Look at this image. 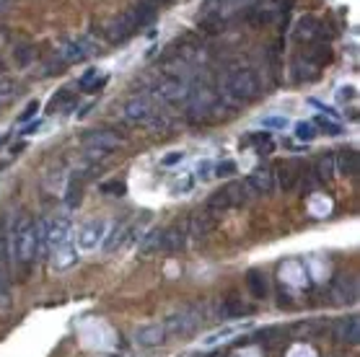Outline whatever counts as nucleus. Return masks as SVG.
I'll return each mask as SVG.
<instances>
[{
    "label": "nucleus",
    "instance_id": "e433bc0d",
    "mask_svg": "<svg viewBox=\"0 0 360 357\" xmlns=\"http://www.w3.org/2000/svg\"><path fill=\"white\" fill-rule=\"evenodd\" d=\"M182 158H185V153H182V150H171V153H166V156H164L161 166H176V164H182Z\"/></svg>",
    "mask_w": 360,
    "mask_h": 357
},
{
    "label": "nucleus",
    "instance_id": "9d476101",
    "mask_svg": "<svg viewBox=\"0 0 360 357\" xmlns=\"http://www.w3.org/2000/svg\"><path fill=\"white\" fill-rule=\"evenodd\" d=\"M166 339L169 334L164 324H146V326H140V329L132 334V342H135L138 347H158V344H164Z\"/></svg>",
    "mask_w": 360,
    "mask_h": 357
},
{
    "label": "nucleus",
    "instance_id": "5701e85b",
    "mask_svg": "<svg viewBox=\"0 0 360 357\" xmlns=\"http://www.w3.org/2000/svg\"><path fill=\"white\" fill-rule=\"evenodd\" d=\"M334 171H337V168H334V156L332 153H329V156L324 153V156L316 161V179H319V182H332Z\"/></svg>",
    "mask_w": 360,
    "mask_h": 357
},
{
    "label": "nucleus",
    "instance_id": "58836bf2",
    "mask_svg": "<svg viewBox=\"0 0 360 357\" xmlns=\"http://www.w3.org/2000/svg\"><path fill=\"white\" fill-rule=\"evenodd\" d=\"M233 171H236V166H233L231 161H228V164H221L218 168H215V174L218 176H231Z\"/></svg>",
    "mask_w": 360,
    "mask_h": 357
},
{
    "label": "nucleus",
    "instance_id": "f03ea898",
    "mask_svg": "<svg viewBox=\"0 0 360 357\" xmlns=\"http://www.w3.org/2000/svg\"><path fill=\"white\" fill-rule=\"evenodd\" d=\"M257 91H259L257 75L251 73V70H244V68H241V70H233V73L226 78V83H223V101H226L231 109H236V106L254 99Z\"/></svg>",
    "mask_w": 360,
    "mask_h": 357
},
{
    "label": "nucleus",
    "instance_id": "4be33fe9",
    "mask_svg": "<svg viewBox=\"0 0 360 357\" xmlns=\"http://www.w3.org/2000/svg\"><path fill=\"white\" fill-rule=\"evenodd\" d=\"M52 257H55V262H52L55 269H68V267L75 264V248L70 246V244H65V246L52 251Z\"/></svg>",
    "mask_w": 360,
    "mask_h": 357
},
{
    "label": "nucleus",
    "instance_id": "4468645a",
    "mask_svg": "<svg viewBox=\"0 0 360 357\" xmlns=\"http://www.w3.org/2000/svg\"><path fill=\"white\" fill-rule=\"evenodd\" d=\"M55 57L65 65V68H68V65H73V63H81V60L86 57V52H84V47H81L78 39H63L55 49Z\"/></svg>",
    "mask_w": 360,
    "mask_h": 357
},
{
    "label": "nucleus",
    "instance_id": "1a4fd4ad",
    "mask_svg": "<svg viewBox=\"0 0 360 357\" xmlns=\"http://www.w3.org/2000/svg\"><path fill=\"white\" fill-rule=\"evenodd\" d=\"M135 31H138V29H135V24L130 21L127 13H120L117 19H111L109 24H107V29H104L107 42H111V45H122V42H127Z\"/></svg>",
    "mask_w": 360,
    "mask_h": 357
},
{
    "label": "nucleus",
    "instance_id": "37998d69",
    "mask_svg": "<svg viewBox=\"0 0 360 357\" xmlns=\"http://www.w3.org/2000/svg\"><path fill=\"white\" fill-rule=\"evenodd\" d=\"M0 145H3V138H0Z\"/></svg>",
    "mask_w": 360,
    "mask_h": 357
},
{
    "label": "nucleus",
    "instance_id": "c9c22d12",
    "mask_svg": "<svg viewBox=\"0 0 360 357\" xmlns=\"http://www.w3.org/2000/svg\"><path fill=\"white\" fill-rule=\"evenodd\" d=\"M37 111H39V101H29V104H26V109L21 111L19 122H31V119L37 117Z\"/></svg>",
    "mask_w": 360,
    "mask_h": 357
},
{
    "label": "nucleus",
    "instance_id": "423d86ee",
    "mask_svg": "<svg viewBox=\"0 0 360 357\" xmlns=\"http://www.w3.org/2000/svg\"><path fill=\"white\" fill-rule=\"evenodd\" d=\"M187 93H189V86H187L182 78H174V75L161 78V81L156 83V88H153V96H156V101H161V104H179V101L187 99Z\"/></svg>",
    "mask_w": 360,
    "mask_h": 357
},
{
    "label": "nucleus",
    "instance_id": "393cba45",
    "mask_svg": "<svg viewBox=\"0 0 360 357\" xmlns=\"http://www.w3.org/2000/svg\"><path fill=\"white\" fill-rule=\"evenodd\" d=\"M99 75H102V73H99L96 68H88V70L78 78V88H81V91H96V88L107 81V78H99Z\"/></svg>",
    "mask_w": 360,
    "mask_h": 357
},
{
    "label": "nucleus",
    "instance_id": "cd10ccee",
    "mask_svg": "<svg viewBox=\"0 0 360 357\" xmlns=\"http://www.w3.org/2000/svg\"><path fill=\"white\" fill-rule=\"evenodd\" d=\"M81 182H78V179H73V182L68 184V192H65V205H68V207H70V210H73V207H78V205H81Z\"/></svg>",
    "mask_w": 360,
    "mask_h": 357
},
{
    "label": "nucleus",
    "instance_id": "20e7f679",
    "mask_svg": "<svg viewBox=\"0 0 360 357\" xmlns=\"http://www.w3.org/2000/svg\"><path fill=\"white\" fill-rule=\"evenodd\" d=\"M120 145H122V135L114 132V129H93V132H88L84 138L86 153L91 158L109 156V153H114Z\"/></svg>",
    "mask_w": 360,
    "mask_h": 357
},
{
    "label": "nucleus",
    "instance_id": "aec40b11",
    "mask_svg": "<svg viewBox=\"0 0 360 357\" xmlns=\"http://www.w3.org/2000/svg\"><path fill=\"white\" fill-rule=\"evenodd\" d=\"M334 168L345 176L358 174V153L355 150H340V158H334Z\"/></svg>",
    "mask_w": 360,
    "mask_h": 357
},
{
    "label": "nucleus",
    "instance_id": "ea45409f",
    "mask_svg": "<svg viewBox=\"0 0 360 357\" xmlns=\"http://www.w3.org/2000/svg\"><path fill=\"white\" fill-rule=\"evenodd\" d=\"M319 125H322V129L324 132H329V135H337V132H340V127L332 125V122H327V119H319Z\"/></svg>",
    "mask_w": 360,
    "mask_h": 357
},
{
    "label": "nucleus",
    "instance_id": "79ce46f5",
    "mask_svg": "<svg viewBox=\"0 0 360 357\" xmlns=\"http://www.w3.org/2000/svg\"><path fill=\"white\" fill-rule=\"evenodd\" d=\"M8 6H10V0H0V13H6V10H8Z\"/></svg>",
    "mask_w": 360,
    "mask_h": 357
},
{
    "label": "nucleus",
    "instance_id": "6e6552de",
    "mask_svg": "<svg viewBox=\"0 0 360 357\" xmlns=\"http://www.w3.org/2000/svg\"><path fill=\"white\" fill-rule=\"evenodd\" d=\"M187 233L192 238H205V236H210L212 230L218 228V212H212V210H200V212H194L192 218L187 220Z\"/></svg>",
    "mask_w": 360,
    "mask_h": 357
},
{
    "label": "nucleus",
    "instance_id": "39448f33",
    "mask_svg": "<svg viewBox=\"0 0 360 357\" xmlns=\"http://www.w3.org/2000/svg\"><path fill=\"white\" fill-rule=\"evenodd\" d=\"M109 223L107 220H88L78 228V238H75V246L81 251H93V248L102 246V241L107 238Z\"/></svg>",
    "mask_w": 360,
    "mask_h": 357
},
{
    "label": "nucleus",
    "instance_id": "a878e982",
    "mask_svg": "<svg viewBox=\"0 0 360 357\" xmlns=\"http://www.w3.org/2000/svg\"><path fill=\"white\" fill-rule=\"evenodd\" d=\"M249 290L254 298H265L267 295V277L262 275V272H249Z\"/></svg>",
    "mask_w": 360,
    "mask_h": 357
},
{
    "label": "nucleus",
    "instance_id": "c756f323",
    "mask_svg": "<svg viewBox=\"0 0 360 357\" xmlns=\"http://www.w3.org/2000/svg\"><path fill=\"white\" fill-rule=\"evenodd\" d=\"M275 19V10L272 8H259V10H254V13H251L249 16V21L251 24H254V26H262V24H269V21Z\"/></svg>",
    "mask_w": 360,
    "mask_h": 357
},
{
    "label": "nucleus",
    "instance_id": "7ed1b4c3",
    "mask_svg": "<svg viewBox=\"0 0 360 357\" xmlns=\"http://www.w3.org/2000/svg\"><path fill=\"white\" fill-rule=\"evenodd\" d=\"M205 319V306L203 303H189L185 306L182 311H176L174 316H169L164 321V326H166V334L169 337H187V334H192Z\"/></svg>",
    "mask_w": 360,
    "mask_h": 357
},
{
    "label": "nucleus",
    "instance_id": "412c9836",
    "mask_svg": "<svg viewBox=\"0 0 360 357\" xmlns=\"http://www.w3.org/2000/svg\"><path fill=\"white\" fill-rule=\"evenodd\" d=\"M161 230L164 228H153L148 233V236L140 241V257H150V254H156V251H161Z\"/></svg>",
    "mask_w": 360,
    "mask_h": 357
},
{
    "label": "nucleus",
    "instance_id": "0eeeda50",
    "mask_svg": "<svg viewBox=\"0 0 360 357\" xmlns=\"http://www.w3.org/2000/svg\"><path fill=\"white\" fill-rule=\"evenodd\" d=\"M70 238V220L60 215V218H52L49 223H45V244L49 251L65 246Z\"/></svg>",
    "mask_w": 360,
    "mask_h": 357
},
{
    "label": "nucleus",
    "instance_id": "7c9ffc66",
    "mask_svg": "<svg viewBox=\"0 0 360 357\" xmlns=\"http://www.w3.org/2000/svg\"><path fill=\"white\" fill-rule=\"evenodd\" d=\"M127 192V187H125V182H104L102 184V194H114V197H122V194Z\"/></svg>",
    "mask_w": 360,
    "mask_h": 357
},
{
    "label": "nucleus",
    "instance_id": "f3484780",
    "mask_svg": "<svg viewBox=\"0 0 360 357\" xmlns=\"http://www.w3.org/2000/svg\"><path fill=\"white\" fill-rule=\"evenodd\" d=\"M324 37L322 24L314 19V16H306L296 24V39L298 42H319Z\"/></svg>",
    "mask_w": 360,
    "mask_h": 357
},
{
    "label": "nucleus",
    "instance_id": "4c0bfd02",
    "mask_svg": "<svg viewBox=\"0 0 360 357\" xmlns=\"http://www.w3.org/2000/svg\"><path fill=\"white\" fill-rule=\"evenodd\" d=\"M265 127H272V129H283L288 125L285 117H265V122H262Z\"/></svg>",
    "mask_w": 360,
    "mask_h": 357
},
{
    "label": "nucleus",
    "instance_id": "c85d7f7f",
    "mask_svg": "<svg viewBox=\"0 0 360 357\" xmlns=\"http://www.w3.org/2000/svg\"><path fill=\"white\" fill-rule=\"evenodd\" d=\"M13 99H16V83L10 78H0V106H6Z\"/></svg>",
    "mask_w": 360,
    "mask_h": 357
},
{
    "label": "nucleus",
    "instance_id": "dca6fc26",
    "mask_svg": "<svg viewBox=\"0 0 360 357\" xmlns=\"http://www.w3.org/2000/svg\"><path fill=\"white\" fill-rule=\"evenodd\" d=\"M358 334H360V324L355 316L334 324V339H337L340 344H358Z\"/></svg>",
    "mask_w": 360,
    "mask_h": 357
},
{
    "label": "nucleus",
    "instance_id": "ddd939ff",
    "mask_svg": "<svg viewBox=\"0 0 360 357\" xmlns=\"http://www.w3.org/2000/svg\"><path fill=\"white\" fill-rule=\"evenodd\" d=\"M223 192H226V197H228V202H231V207L246 205V202H251L254 197H257L246 179H244V182H228L226 187H223Z\"/></svg>",
    "mask_w": 360,
    "mask_h": 357
},
{
    "label": "nucleus",
    "instance_id": "2eb2a0df",
    "mask_svg": "<svg viewBox=\"0 0 360 357\" xmlns=\"http://www.w3.org/2000/svg\"><path fill=\"white\" fill-rule=\"evenodd\" d=\"M156 10L158 8L153 6V3H148V0H138V3H135L130 10H125V13H127L130 21L135 24V29H143V26H148L150 21L156 19Z\"/></svg>",
    "mask_w": 360,
    "mask_h": 357
},
{
    "label": "nucleus",
    "instance_id": "2f4dec72",
    "mask_svg": "<svg viewBox=\"0 0 360 357\" xmlns=\"http://www.w3.org/2000/svg\"><path fill=\"white\" fill-rule=\"evenodd\" d=\"M275 176H280V184H283V189H293V184H296V168L293 166H285L280 174H275Z\"/></svg>",
    "mask_w": 360,
    "mask_h": 357
},
{
    "label": "nucleus",
    "instance_id": "72a5a7b5",
    "mask_svg": "<svg viewBox=\"0 0 360 357\" xmlns=\"http://www.w3.org/2000/svg\"><path fill=\"white\" fill-rule=\"evenodd\" d=\"M296 138L298 140H314L316 138V127H314V125H306V122H301V125H296Z\"/></svg>",
    "mask_w": 360,
    "mask_h": 357
},
{
    "label": "nucleus",
    "instance_id": "a19ab883",
    "mask_svg": "<svg viewBox=\"0 0 360 357\" xmlns=\"http://www.w3.org/2000/svg\"><path fill=\"white\" fill-rule=\"evenodd\" d=\"M352 96H355V88H340V96H337V99L347 101V99H352Z\"/></svg>",
    "mask_w": 360,
    "mask_h": 357
},
{
    "label": "nucleus",
    "instance_id": "f704fd0d",
    "mask_svg": "<svg viewBox=\"0 0 360 357\" xmlns=\"http://www.w3.org/2000/svg\"><path fill=\"white\" fill-rule=\"evenodd\" d=\"M68 101H70V91H68V88H63V91H57V93H55V99L49 101V111L63 109Z\"/></svg>",
    "mask_w": 360,
    "mask_h": 357
},
{
    "label": "nucleus",
    "instance_id": "9b49d317",
    "mask_svg": "<svg viewBox=\"0 0 360 357\" xmlns=\"http://www.w3.org/2000/svg\"><path fill=\"white\" fill-rule=\"evenodd\" d=\"M125 117L130 119V122H148L150 117H153V101L148 99V96H132V99L125 104Z\"/></svg>",
    "mask_w": 360,
    "mask_h": 357
},
{
    "label": "nucleus",
    "instance_id": "6ab92c4d",
    "mask_svg": "<svg viewBox=\"0 0 360 357\" xmlns=\"http://www.w3.org/2000/svg\"><path fill=\"white\" fill-rule=\"evenodd\" d=\"M332 298L334 303H340V306L355 303V298H358V285H355V280H337V283H332Z\"/></svg>",
    "mask_w": 360,
    "mask_h": 357
},
{
    "label": "nucleus",
    "instance_id": "b1692460",
    "mask_svg": "<svg viewBox=\"0 0 360 357\" xmlns=\"http://www.w3.org/2000/svg\"><path fill=\"white\" fill-rule=\"evenodd\" d=\"M223 29H226V19L218 16V13H212V16H203V19H200V31H205L208 37L221 34Z\"/></svg>",
    "mask_w": 360,
    "mask_h": 357
},
{
    "label": "nucleus",
    "instance_id": "bb28decb",
    "mask_svg": "<svg viewBox=\"0 0 360 357\" xmlns=\"http://www.w3.org/2000/svg\"><path fill=\"white\" fill-rule=\"evenodd\" d=\"M34 57H37V47H34V45H21V47H16V55H13V60H16L19 68H26Z\"/></svg>",
    "mask_w": 360,
    "mask_h": 357
},
{
    "label": "nucleus",
    "instance_id": "f8f14e48",
    "mask_svg": "<svg viewBox=\"0 0 360 357\" xmlns=\"http://www.w3.org/2000/svg\"><path fill=\"white\" fill-rule=\"evenodd\" d=\"M249 187L254 189V194H269L272 192V187H275V168L272 166H259L249 174Z\"/></svg>",
    "mask_w": 360,
    "mask_h": 357
},
{
    "label": "nucleus",
    "instance_id": "f257e3e1",
    "mask_svg": "<svg viewBox=\"0 0 360 357\" xmlns=\"http://www.w3.org/2000/svg\"><path fill=\"white\" fill-rule=\"evenodd\" d=\"M47 251L45 244V223H34L29 218H21L19 225L13 228V233L8 236V254L13 262L29 264L31 259L42 257Z\"/></svg>",
    "mask_w": 360,
    "mask_h": 357
},
{
    "label": "nucleus",
    "instance_id": "473e14b6",
    "mask_svg": "<svg viewBox=\"0 0 360 357\" xmlns=\"http://www.w3.org/2000/svg\"><path fill=\"white\" fill-rule=\"evenodd\" d=\"M236 326H231V329H221V331H215V334H210V337L205 339V344H218V342H223V339H231L233 334H236Z\"/></svg>",
    "mask_w": 360,
    "mask_h": 357
},
{
    "label": "nucleus",
    "instance_id": "a211bd4d",
    "mask_svg": "<svg viewBox=\"0 0 360 357\" xmlns=\"http://www.w3.org/2000/svg\"><path fill=\"white\" fill-rule=\"evenodd\" d=\"M185 238H187V228L185 225H171V228L161 230V251H176V248L185 246Z\"/></svg>",
    "mask_w": 360,
    "mask_h": 357
}]
</instances>
